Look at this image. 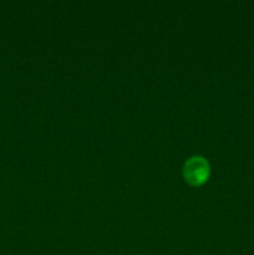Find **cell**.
Listing matches in <instances>:
<instances>
[{"mask_svg":"<svg viewBox=\"0 0 254 255\" xmlns=\"http://www.w3.org/2000/svg\"><path fill=\"white\" fill-rule=\"evenodd\" d=\"M183 176L192 186L204 183L209 176V163L201 156H193L187 159L183 166Z\"/></svg>","mask_w":254,"mask_h":255,"instance_id":"obj_1","label":"cell"}]
</instances>
